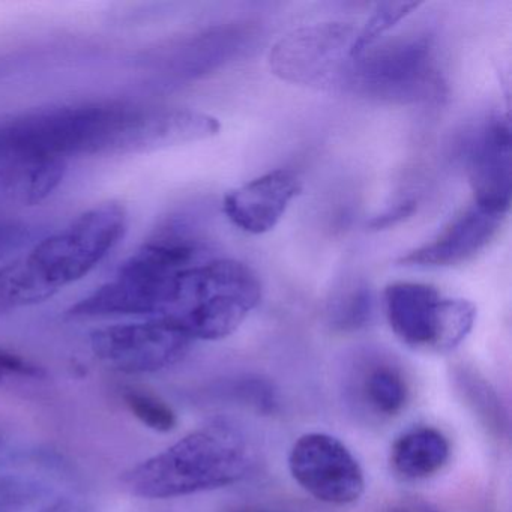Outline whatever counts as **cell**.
<instances>
[{
    "instance_id": "cell-6",
    "label": "cell",
    "mask_w": 512,
    "mask_h": 512,
    "mask_svg": "<svg viewBox=\"0 0 512 512\" xmlns=\"http://www.w3.org/2000/svg\"><path fill=\"white\" fill-rule=\"evenodd\" d=\"M346 86L386 103L425 100L437 86L433 43L427 35H418L367 50L353 61Z\"/></svg>"
},
{
    "instance_id": "cell-20",
    "label": "cell",
    "mask_w": 512,
    "mask_h": 512,
    "mask_svg": "<svg viewBox=\"0 0 512 512\" xmlns=\"http://www.w3.org/2000/svg\"><path fill=\"white\" fill-rule=\"evenodd\" d=\"M418 8L419 4L416 2H386V4L377 5L364 28L358 29L355 46H353V58H359L371 47L376 46L383 35L388 34L397 23L406 19Z\"/></svg>"
},
{
    "instance_id": "cell-18",
    "label": "cell",
    "mask_w": 512,
    "mask_h": 512,
    "mask_svg": "<svg viewBox=\"0 0 512 512\" xmlns=\"http://www.w3.org/2000/svg\"><path fill=\"white\" fill-rule=\"evenodd\" d=\"M373 310V292L370 287L358 283L341 292L332 302L329 322L338 331H358L370 322Z\"/></svg>"
},
{
    "instance_id": "cell-16",
    "label": "cell",
    "mask_w": 512,
    "mask_h": 512,
    "mask_svg": "<svg viewBox=\"0 0 512 512\" xmlns=\"http://www.w3.org/2000/svg\"><path fill=\"white\" fill-rule=\"evenodd\" d=\"M365 397L380 415L395 416L406 406L409 388L397 368L379 365L365 377Z\"/></svg>"
},
{
    "instance_id": "cell-19",
    "label": "cell",
    "mask_w": 512,
    "mask_h": 512,
    "mask_svg": "<svg viewBox=\"0 0 512 512\" xmlns=\"http://www.w3.org/2000/svg\"><path fill=\"white\" fill-rule=\"evenodd\" d=\"M457 382L473 412L478 413L487 428L494 433L502 434L506 428L505 413L496 392L490 388V383L485 382L473 371L458 373Z\"/></svg>"
},
{
    "instance_id": "cell-17",
    "label": "cell",
    "mask_w": 512,
    "mask_h": 512,
    "mask_svg": "<svg viewBox=\"0 0 512 512\" xmlns=\"http://www.w3.org/2000/svg\"><path fill=\"white\" fill-rule=\"evenodd\" d=\"M52 487L22 473H0V512H38L50 502Z\"/></svg>"
},
{
    "instance_id": "cell-15",
    "label": "cell",
    "mask_w": 512,
    "mask_h": 512,
    "mask_svg": "<svg viewBox=\"0 0 512 512\" xmlns=\"http://www.w3.org/2000/svg\"><path fill=\"white\" fill-rule=\"evenodd\" d=\"M449 442L433 427L407 431L392 446L391 463L398 475L422 479L439 472L449 458Z\"/></svg>"
},
{
    "instance_id": "cell-10",
    "label": "cell",
    "mask_w": 512,
    "mask_h": 512,
    "mask_svg": "<svg viewBox=\"0 0 512 512\" xmlns=\"http://www.w3.org/2000/svg\"><path fill=\"white\" fill-rule=\"evenodd\" d=\"M505 215V212L473 202L436 239L410 251L398 263L440 268L463 265L475 259L496 238Z\"/></svg>"
},
{
    "instance_id": "cell-23",
    "label": "cell",
    "mask_w": 512,
    "mask_h": 512,
    "mask_svg": "<svg viewBox=\"0 0 512 512\" xmlns=\"http://www.w3.org/2000/svg\"><path fill=\"white\" fill-rule=\"evenodd\" d=\"M31 236L28 224L17 220H0V260L22 248Z\"/></svg>"
},
{
    "instance_id": "cell-13",
    "label": "cell",
    "mask_w": 512,
    "mask_h": 512,
    "mask_svg": "<svg viewBox=\"0 0 512 512\" xmlns=\"http://www.w3.org/2000/svg\"><path fill=\"white\" fill-rule=\"evenodd\" d=\"M301 190L298 173L274 170L230 191L224 197L223 211L242 232L263 235L280 223Z\"/></svg>"
},
{
    "instance_id": "cell-21",
    "label": "cell",
    "mask_w": 512,
    "mask_h": 512,
    "mask_svg": "<svg viewBox=\"0 0 512 512\" xmlns=\"http://www.w3.org/2000/svg\"><path fill=\"white\" fill-rule=\"evenodd\" d=\"M124 401L130 412L145 427L151 428L157 433H170L178 424L175 410L163 398L145 391V389H125Z\"/></svg>"
},
{
    "instance_id": "cell-11",
    "label": "cell",
    "mask_w": 512,
    "mask_h": 512,
    "mask_svg": "<svg viewBox=\"0 0 512 512\" xmlns=\"http://www.w3.org/2000/svg\"><path fill=\"white\" fill-rule=\"evenodd\" d=\"M467 175L475 202L508 212L511 203V128L502 116L479 128L467 149Z\"/></svg>"
},
{
    "instance_id": "cell-8",
    "label": "cell",
    "mask_w": 512,
    "mask_h": 512,
    "mask_svg": "<svg viewBox=\"0 0 512 512\" xmlns=\"http://www.w3.org/2000/svg\"><path fill=\"white\" fill-rule=\"evenodd\" d=\"M194 341L167 319L106 326L91 334L98 361L119 373H157L178 364Z\"/></svg>"
},
{
    "instance_id": "cell-24",
    "label": "cell",
    "mask_w": 512,
    "mask_h": 512,
    "mask_svg": "<svg viewBox=\"0 0 512 512\" xmlns=\"http://www.w3.org/2000/svg\"><path fill=\"white\" fill-rule=\"evenodd\" d=\"M415 211V200H406V202L398 203L394 208L386 211L385 214L374 217L373 220L368 223V227H370L371 230L389 229V227L397 226L398 223L406 220V218L412 217Z\"/></svg>"
},
{
    "instance_id": "cell-14",
    "label": "cell",
    "mask_w": 512,
    "mask_h": 512,
    "mask_svg": "<svg viewBox=\"0 0 512 512\" xmlns=\"http://www.w3.org/2000/svg\"><path fill=\"white\" fill-rule=\"evenodd\" d=\"M67 161L0 160V203L37 205L62 184Z\"/></svg>"
},
{
    "instance_id": "cell-2",
    "label": "cell",
    "mask_w": 512,
    "mask_h": 512,
    "mask_svg": "<svg viewBox=\"0 0 512 512\" xmlns=\"http://www.w3.org/2000/svg\"><path fill=\"white\" fill-rule=\"evenodd\" d=\"M127 211L100 203L0 268V314L49 301L97 268L127 232Z\"/></svg>"
},
{
    "instance_id": "cell-25",
    "label": "cell",
    "mask_w": 512,
    "mask_h": 512,
    "mask_svg": "<svg viewBox=\"0 0 512 512\" xmlns=\"http://www.w3.org/2000/svg\"><path fill=\"white\" fill-rule=\"evenodd\" d=\"M38 512H98L97 508L86 500L76 497H61L47 502Z\"/></svg>"
},
{
    "instance_id": "cell-4",
    "label": "cell",
    "mask_w": 512,
    "mask_h": 512,
    "mask_svg": "<svg viewBox=\"0 0 512 512\" xmlns=\"http://www.w3.org/2000/svg\"><path fill=\"white\" fill-rule=\"evenodd\" d=\"M262 299L256 272L233 259H208L179 278L172 311L166 317L193 341L229 337Z\"/></svg>"
},
{
    "instance_id": "cell-7",
    "label": "cell",
    "mask_w": 512,
    "mask_h": 512,
    "mask_svg": "<svg viewBox=\"0 0 512 512\" xmlns=\"http://www.w3.org/2000/svg\"><path fill=\"white\" fill-rule=\"evenodd\" d=\"M358 28L329 22L305 26L281 38L269 53L275 76L295 85L335 88L346 86Z\"/></svg>"
},
{
    "instance_id": "cell-3",
    "label": "cell",
    "mask_w": 512,
    "mask_h": 512,
    "mask_svg": "<svg viewBox=\"0 0 512 512\" xmlns=\"http://www.w3.org/2000/svg\"><path fill=\"white\" fill-rule=\"evenodd\" d=\"M253 464L245 434L227 422H214L131 467L122 484L142 499H172L235 484Z\"/></svg>"
},
{
    "instance_id": "cell-5",
    "label": "cell",
    "mask_w": 512,
    "mask_h": 512,
    "mask_svg": "<svg viewBox=\"0 0 512 512\" xmlns=\"http://www.w3.org/2000/svg\"><path fill=\"white\" fill-rule=\"evenodd\" d=\"M394 334L413 349L451 352L472 331L476 308L466 299L445 298L433 286L412 281L389 284L383 293Z\"/></svg>"
},
{
    "instance_id": "cell-9",
    "label": "cell",
    "mask_w": 512,
    "mask_h": 512,
    "mask_svg": "<svg viewBox=\"0 0 512 512\" xmlns=\"http://www.w3.org/2000/svg\"><path fill=\"white\" fill-rule=\"evenodd\" d=\"M290 473L305 491L329 505H352L364 494V472L337 437L304 434L289 455Z\"/></svg>"
},
{
    "instance_id": "cell-12",
    "label": "cell",
    "mask_w": 512,
    "mask_h": 512,
    "mask_svg": "<svg viewBox=\"0 0 512 512\" xmlns=\"http://www.w3.org/2000/svg\"><path fill=\"white\" fill-rule=\"evenodd\" d=\"M239 38L241 35L238 32L230 34L229 29L191 35L146 50L137 59V67L143 74L164 85L196 79L220 64Z\"/></svg>"
},
{
    "instance_id": "cell-26",
    "label": "cell",
    "mask_w": 512,
    "mask_h": 512,
    "mask_svg": "<svg viewBox=\"0 0 512 512\" xmlns=\"http://www.w3.org/2000/svg\"><path fill=\"white\" fill-rule=\"evenodd\" d=\"M388 512H440L421 497H403L389 506Z\"/></svg>"
},
{
    "instance_id": "cell-27",
    "label": "cell",
    "mask_w": 512,
    "mask_h": 512,
    "mask_svg": "<svg viewBox=\"0 0 512 512\" xmlns=\"http://www.w3.org/2000/svg\"><path fill=\"white\" fill-rule=\"evenodd\" d=\"M244 512H250V511H244Z\"/></svg>"
},
{
    "instance_id": "cell-1",
    "label": "cell",
    "mask_w": 512,
    "mask_h": 512,
    "mask_svg": "<svg viewBox=\"0 0 512 512\" xmlns=\"http://www.w3.org/2000/svg\"><path fill=\"white\" fill-rule=\"evenodd\" d=\"M151 107L104 101L28 113L0 124V160L148 154Z\"/></svg>"
},
{
    "instance_id": "cell-22",
    "label": "cell",
    "mask_w": 512,
    "mask_h": 512,
    "mask_svg": "<svg viewBox=\"0 0 512 512\" xmlns=\"http://www.w3.org/2000/svg\"><path fill=\"white\" fill-rule=\"evenodd\" d=\"M10 376L41 379V377L46 376V371L40 365L23 358L19 353L0 347V383Z\"/></svg>"
}]
</instances>
